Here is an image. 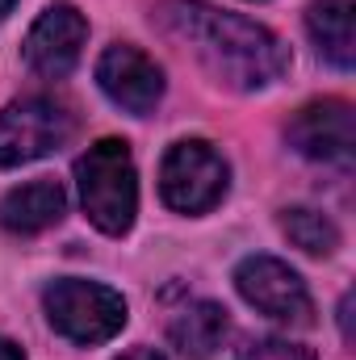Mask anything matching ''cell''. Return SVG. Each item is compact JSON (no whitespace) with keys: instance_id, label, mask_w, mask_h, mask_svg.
<instances>
[{"instance_id":"1","label":"cell","mask_w":356,"mask_h":360,"mask_svg":"<svg viewBox=\"0 0 356 360\" xmlns=\"http://www.w3.org/2000/svg\"><path fill=\"white\" fill-rule=\"evenodd\" d=\"M155 25L189 46V55L227 89L256 92L289 72V46L252 17L227 13L210 0H164Z\"/></svg>"},{"instance_id":"2","label":"cell","mask_w":356,"mask_h":360,"mask_svg":"<svg viewBox=\"0 0 356 360\" xmlns=\"http://www.w3.org/2000/svg\"><path fill=\"white\" fill-rule=\"evenodd\" d=\"M80 205L101 235H126L139 214V172L122 139H101L76 160Z\"/></svg>"},{"instance_id":"3","label":"cell","mask_w":356,"mask_h":360,"mask_svg":"<svg viewBox=\"0 0 356 360\" xmlns=\"http://www.w3.org/2000/svg\"><path fill=\"white\" fill-rule=\"evenodd\" d=\"M42 306H46V319L51 327L80 344V348H92V344H109L122 327H126V297L109 285H96V281H80V276H59L46 285L42 293Z\"/></svg>"},{"instance_id":"4","label":"cell","mask_w":356,"mask_h":360,"mask_svg":"<svg viewBox=\"0 0 356 360\" xmlns=\"http://www.w3.org/2000/svg\"><path fill=\"white\" fill-rule=\"evenodd\" d=\"M231 168L205 139L172 143L160 164V197L177 214H205L222 201Z\"/></svg>"},{"instance_id":"5","label":"cell","mask_w":356,"mask_h":360,"mask_svg":"<svg viewBox=\"0 0 356 360\" xmlns=\"http://www.w3.org/2000/svg\"><path fill=\"white\" fill-rule=\"evenodd\" d=\"M72 139V113L46 96H25L0 109V168L34 164Z\"/></svg>"},{"instance_id":"6","label":"cell","mask_w":356,"mask_h":360,"mask_svg":"<svg viewBox=\"0 0 356 360\" xmlns=\"http://www.w3.org/2000/svg\"><path fill=\"white\" fill-rule=\"evenodd\" d=\"M235 289H239V297L252 310H260L272 323H285V327H310L314 323V302H310L306 281L285 260H276V256H248V260H239Z\"/></svg>"},{"instance_id":"7","label":"cell","mask_w":356,"mask_h":360,"mask_svg":"<svg viewBox=\"0 0 356 360\" xmlns=\"http://www.w3.org/2000/svg\"><path fill=\"white\" fill-rule=\"evenodd\" d=\"M84 42H89V21L76 4L59 0V4H46L42 17L30 25L25 34V68L42 80H63L72 76V68L80 63L84 55Z\"/></svg>"},{"instance_id":"8","label":"cell","mask_w":356,"mask_h":360,"mask_svg":"<svg viewBox=\"0 0 356 360\" xmlns=\"http://www.w3.org/2000/svg\"><path fill=\"white\" fill-rule=\"evenodd\" d=\"M285 139L306 160H319V164H352V147H356L352 105L340 101V96L310 101V105H302L289 117Z\"/></svg>"},{"instance_id":"9","label":"cell","mask_w":356,"mask_h":360,"mask_svg":"<svg viewBox=\"0 0 356 360\" xmlns=\"http://www.w3.org/2000/svg\"><path fill=\"white\" fill-rule=\"evenodd\" d=\"M96 84H101V92L117 109H126L134 117L155 113V105L164 101V72H160V63L151 55H143L139 46H130V42H113L96 59Z\"/></svg>"},{"instance_id":"10","label":"cell","mask_w":356,"mask_h":360,"mask_svg":"<svg viewBox=\"0 0 356 360\" xmlns=\"http://www.w3.org/2000/svg\"><path fill=\"white\" fill-rule=\"evenodd\" d=\"M68 214V193L59 180H30L0 197V231L8 235H42Z\"/></svg>"},{"instance_id":"11","label":"cell","mask_w":356,"mask_h":360,"mask_svg":"<svg viewBox=\"0 0 356 360\" xmlns=\"http://www.w3.org/2000/svg\"><path fill=\"white\" fill-rule=\"evenodd\" d=\"M231 340V319L218 302H193L168 323V344L184 360H214Z\"/></svg>"},{"instance_id":"12","label":"cell","mask_w":356,"mask_h":360,"mask_svg":"<svg viewBox=\"0 0 356 360\" xmlns=\"http://www.w3.org/2000/svg\"><path fill=\"white\" fill-rule=\"evenodd\" d=\"M306 30L319 46V55L340 68L352 72L356 63V4L352 0H314L306 8Z\"/></svg>"},{"instance_id":"13","label":"cell","mask_w":356,"mask_h":360,"mask_svg":"<svg viewBox=\"0 0 356 360\" xmlns=\"http://www.w3.org/2000/svg\"><path fill=\"white\" fill-rule=\"evenodd\" d=\"M281 231L293 248H302L306 256H331L340 248V231L327 214L310 210V205H293L281 214Z\"/></svg>"},{"instance_id":"14","label":"cell","mask_w":356,"mask_h":360,"mask_svg":"<svg viewBox=\"0 0 356 360\" xmlns=\"http://www.w3.org/2000/svg\"><path fill=\"white\" fill-rule=\"evenodd\" d=\"M239 360H314V352H310L306 344L265 335V340H248V344L239 348Z\"/></svg>"},{"instance_id":"15","label":"cell","mask_w":356,"mask_h":360,"mask_svg":"<svg viewBox=\"0 0 356 360\" xmlns=\"http://www.w3.org/2000/svg\"><path fill=\"white\" fill-rule=\"evenodd\" d=\"M340 327H344V340H352V297L340 302Z\"/></svg>"},{"instance_id":"16","label":"cell","mask_w":356,"mask_h":360,"mask_svg":"<svg viewBox=\"0 0 356 360\" xmlns=\"http://www.w3.org/2000/svg\"><path fill=\"white\" fill-rule=\"evenodd\" d=\"M117 360H164V356H160L155 348H130L126 356H117Z\"/></svg>"},{"instance_id":"17","label":"cell","mask_w":356,"mask_h":360,"mask_svg":"<svg viewBox=\"0 0 356 360\" xmlns=\"http://www.w3.org/2000/svg\"><path fill=\"white\" fill-rule=\"evenodd\" d=\"M0 360H25V356H21V348H17L13 340H4V335H0Z\"/></svg>"},{"instance_id":"18","label":"cell","mask_w":356,"mask_h":360,"mask_svg":"<svg viewBox=\"0 0 356 360\" xmlns=\"http://www.w3.org/2000/svg\"><path fill=\"white\" fill-rule=\"evenodd\" d=\"M13 4H17V0H0V21H4V17L13 13Z\"/></svg>"}]
</instances>
